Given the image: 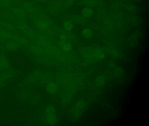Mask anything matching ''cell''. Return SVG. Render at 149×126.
<instances>
[{"label": "cell", "mask_w": 149, "mask_h": 126, "mask_svg": "<svg viewBox=\"0 0 149 126\" xmlns=\"http://www.w3.org/2000/svg\"><path fill=\"white\" fill-rule=\"evenodd\" d=\"M106 83V78L103 75H100L95 80V84L98 87H102Z\"/></svg>", "instance_id": "cell-6"}, {"label": "cell", "mask_w": 149, "mask_h": 126, "mask_svg": "<svg viewBox=\"0 0 149 126\" xmlns=\"http://www.w3.org/2000/svg\"><path fill=\"white\" fill-rule=\"evenodd\" d=\"M85 102L83 100H79L75 104V107L77 109L81 110H84L85 107Z\"/></svg>", "instance_id": "cell-11"}, {"label": "cell", "mask_w": 149, "mask_h": 126, "mask_svg": "<svg viewBox=\"0 0 149 126\" xmlns=\"http://www.w3.org/2000/svg\"><path fill=\"white\" fill-rule=\"evenodd\" d=\"M60 46L62 50L66 52H69L72 50V45L70 43L67 42H62V44L60 45Z\"/></svg>", "instance_id": "cell-9"}, {"label": "cell", "mask_w": 149, "mask_h": 126, "mask_svg": "<svg viewBox=\"0 0 149 126\" xmlns=\"http://www.w3.org/2000/svg\"><path fill=\"white\" fill-rule=\"evenodd\" d=\"M55 112V109L52 106H49L47 109L46 113L48 117L49 121L51 123H56V122Z\"/></svg>", "instance_id": "cell-1"}, {"label": "cell", "mask_w": 149, "mask_h": 126, "mask_svg": "<svg viewBox=\"0 0 149 126\" xmlns=\"http://www.w3.org/2000/svg\"><path fill=\"white\" fill-rule=\"evenodd\" d=\"M94 12L91 8L89 7H85L81 11V14L84 17L90 18L93 16Z\"/></svg>", "instance_id": "cell-5"}, {"label": "cell", "mask_w": 149, "mask_h": 126, "mask_svg": "<svg viewBox=\"0 0 149 126\" xmlns=\"http://www.w3.org/2000/svg\"><path fill=\"white\" fill-rule=\"evenodd\" d=\"M63 26L64 29L67 31H71L74 28V24L71 21H65L64 22Z\"/></svg>", "instance_id": "cell-10"}, {"label": "cell", "mask_w": 149, "mask_h": 126, "mask_svg": "<svg viewBox=\"0 0 149 126\" xmlns=\"http://www.w3.org/2000/svg\"><path fill=\"white\" fill-rule=\"evenodd\" d=\"M92 31L91 29L88 28L84 29L81 32L82 36L85 39L91 38L92 36Z\"/></svg>", "instance_id": "cell-8"}, {"label": "cell", "mask_w": 149, "mask_h": 126, "mask_svg": "<svg viewBox=\"0 0 149 126\" xmlns=\"http://www.w3.org/2000/svg\"><path fill=\"white\" fill-rule=\"evenodd\" d=\"M140 36L138 33H135L131 35L129 39V45L132 47H135L139 43Z\"/></svg>", "instance_id": "cell-2"}, {"label": "cell", "mask_w": 149, "mask_h": 126, "mask_svg": "<svg viewBox=\"0 0 149 126\" xmlns=\"http://www.w3.org/2000/svg\"><path fill=\"white\" fill-rule=\"evenodd\" d=\"M93 56L97 60H102L105 57L104 51L100 49H97L93 51Z\"/></svg>", "instance_id": "cell-4"}, {"label": "cell", "mask_w": 149, "mask_h": 126, "mask_svg": "<svg viewBox=\"0 0 149 126\" xmlns=\"http://www.w3.org/2000/svg\"><path fill=\"white\" fill-rule=\"evenodd\" d=\"M58 86L56 84L50 83L49 84L47 87V91L50 93H55L58 90Z\"/></svg>", "instance_id": "cell-7"}, {"label": "cell", "mask_w": 149, "mask_h": 126, "mask_svg": "<svg viewBox=\"0 0 149 126\" xmlns=\"http://www.w3.org/2000/svg\"><path fill=\"white\" fill-rule=\"evenodd\" d=\"M98 4V0H82L81 2V5L87 7L95 6Z\"/></svg>", "instance_id": "cell-3"}, {"label": "cell", "mask_w": 149, "mask_h": 126, "mask_svg": "<svg viewBox=\"0 0 149 126\" xmlns=\"http://www.w3.org/2000/svg\"><path fill=\"white\" fill-rule=\"evenodd\" d=\"M37 26L39 28L41 29H46L48 28L47 23L43 21H39L37 22Z\"/></svg>", "instance_id": "cell-12"}]
</instances>
